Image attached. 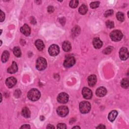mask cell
<instances>
[{
  "label": "cell",
  "mask_w": 129,
  "mask_h": 129,
  "mask_svg": "<svg viewBox=\"0 0 129 129\" xmlns=\"http://www.w3.org/2000/svg\"><path fill=\"white\" fill-rule=\"evenodd\" d=\"M40 96L41 94L39 90L35 88L31 89L27 94L28 99L33 101H35L38 100L40 97Z\"/></svg>",
  "instance_id": "cell-1"
},
{
  "label": "cell",
  "mask_w": 129,
  "mask_h": 129,
  "mask_svg": "<svg viewBox=\"0 0 129 129\" xmlns=\"http://www.w3.org/2000/svg\"><path fill=\"white\" fill-rule=\"evenodd\" d=\"M47 67V62L46 60L44 58H39L36 63V68L39 71H42L46 69Z\"/></svg>",
  "instance_id": "cell-2"
},
{
  "label": "cell",
  "mask_w": 129,
  "mask_h": 129,
  "mask_svg": "<svg viewBox=\"0 0 129 129\" xmlns=\"http://www.w3.org/2000/svg\"><path fill=\"white\" fill-rule=\"evenodd\" d=\"M123 37L122 32L118 30H114L110 34V37L113 41L117 42L120 41Z\"/></svg>",
  "instance_id": "cell-3"
},
{
  "label": "cell",
  "mask_w": 129,
  "mask_h": 129,
  "mask_svg": "<svg viewBox=\"0 0 129 129\" xmlns=\"http://www.w3.org/2000/svg\"><path fill=\"white\" fill-rule=\"evenodd\" d=\"M79 109L82 113H87L91 110V104L89 102L82 101L80 103Z\"/></svg>",
  "instance_id": "cell-4"
},
{
  "label": "cell",
  "mask_w": 129,
  "mask_h": 129,
  "mask_svg": "<svg viewBox=\"0 0 129 129\" xmlns=\"http://www.w3.org/2000/svg\"><path fill=\"white\" fill-rule=\"evenodd\" d=\"M75 62H76V61H75V59L74 57L69 56L64 60V66L66 68H70L74 65Z\"/></svg>",
  "instance_id": "cell-5"
},
{
  "label": "cell",
  "mask_w": 129,
  "mask_h": 129,
  "mask_svg": "<svg viewBox=\"0 0 129 129\" xmlns=\"http://www.w3.org/2000/svg\"><path fill=\"white\" fill-rule=\"evenodd\" d=\"M69 95L64 92H62L59 94L58 96L57 100L58 101L62 104H65L69 101Z\"/></svg>",
  "instance_id": "cell-6"
},
{
  "label": "cell",
  "mask_w": 129,
  "mask_h": 129,
  "mask_svg": "<svg viewBox=\"0 0 129 129\" xmlns=\"http://www.w3.org/2000/svg\"><path fill=\"white\" fill-rule=\"evenodd\" d=\"M58 115L61 117H64L68 115L69 113V109L66 106H60L57 110Z\"/></svg>",
  "instance_id": "cell-7"
},
{
  "label": "cell",
  "mask_w": 129,
  "mask_h": 129,
  "mask_svg": "<svg viewBox=\"0 0 129 129\" xmlns=\"http://www.w3.org/2000/svg\"><path fill=\"white\" fill-rule=\"evenodd\" d=\"M60 52V48L58 46L56 45H52L50 46L48 48L49 54L52 57H55L57 56Z\"/></svg>",
  "instance_id": "cell-8"
},
{
  "label": "cell",
  "mask_w": 129,
  "mask_h": 129,
  "mask_svg": "<svg viewBox=\"0 0 129 129\" xmlns=\"http://www.w3.org/2000/svg\"><path fill=\"white\" fill-rule=\"evenodd\" d=\"M120 59L123 61H125L129 58V52L126 48H122L120 49L119 52Z\"/></svg>",
  "instance_id": "cell-9"
},
{
  "label": "cell",
  "mask_w": 129,
  "mask_h": 129,
  "mask_svg": "<svg viewBox=\"0 0 129 129\" xmlns=\"http://www.w3.org/2000/svg\"><path fill=\"white\" fill-rule=\"evenodd\" d=\"M83 96L84 98L86 99H91L92 96V91L87 87H84L82 91Z\"/></svg>",
  "instance_id": "cell-10"
},
{
  "label": "cell",
  "mask_w": 129,
  "mask_h": 129,
  "mask_svg": "<svg viewBox=\"0 0 129 129\" xmlns=\"http://www.w3.org/2000/svg\"><path fill=\"white\" fill-rule=\"evenodd\" d=\"M17 83V80L15 78L13 77H11L6 79V84L7 86L9 88H12L16 85Z\"/></svg>",
  "instance_id": "cell-11"
},
{
  "label": "cell",
  "mask_w": 129,
  "mask_h": 129,
  "mask_svg": "<svg viewBox=\"0 0 129 129\" xmlns=\"http://www.w3.org/2000/svg\"><path fill=\"white\" fill-rule=\"evenodd\" d=\"M20 31L26 36H28L31 33V29L27 24H25L23 26L21 27Z\"/></svg>",
  "instance_id": "cell-12"
},
{
  "label": "cell",
  "mask_w": 129,
  "mask_h": 129,
  "mask_svg": "<svg viewBox=\"0 0 129 129\" xmlns=\"http://www.w3.org/2000/svg\"><path fill=\"white\" fill-rule=\"evenodd\" d=\"M107 93V90L104 87H100L97 89L96 91V95L99 97L104 96Z\"/></svg>",
  "instance_id": "cell-13"
},
{
  "label": "cell",
  "mask_w": 129,
  "mask_h": 129,
  "mask_svg": "<svg viewBox=\"0 0 129 129\" xmlns=\"http://www.w3.org/2000/svg\"><path fill=\"white\" fill-rule=\"evenodd\" d=\"M92 43H93V47L96 49H99L102 46V42L98 37L94 38Z\"/></svg>",
  "instance_id": "cell-14"
},
{
  "label": "cell",
  "mask_w": 129,
  "mask_h": 129,
  "mask_svg": "<svg viewBox=\"0 0 129 129\" xmlns=\"http://www.w3.org/2000/svg\"><path fill=\"white\" fill-rule=\"evenodd\" d=\"M97 82V77L95 75H91L88 78V83L90 87H93Z\"/></svg>",
  "instance_id": "cell-15"
},
{
  "label": "cell",
  "mask_w": 129,
  "mask_h": 129,
  "mask_svg": "<svg viewBox=\"0 0 129 129\" xmlns=\"http://www.w3.org/2000/svg\"><path fill=\"white\" fill-rule=\"evenodd\" d=\"M18 71V66L16 62H13L11 66L7 70V72L10 74H14Z\"/></svg>",
  "instance_id": "cell-16"
},
{
  "label": "cell",
  "mask_w": 129,
  "mask_h": 129,
  "mask_svg": "<svg viewBox=\"0 0 129 129\" xmlns=\"http://www.w3.org/2000/svg\"><path fill=\"white\" fill-rule=\"evenodd\" d=\"M35 45L37 49L39 51L42 50L45 48V45L44 44V42L40 39L37 40L35 42Z\"/></svg>",
  "instance_id": "cell-17"
},
{
  "label": "cell",
  "mask_w": 129,
  "mask_h": 129,
  "mask_svg": "<svg viewBox=\"0 0 129 129\" xmlns=\"http://www.w3.org/2000/svg\"><path fill=\"white\" fill-rule=\"evenodd\" d=\"M62 48L63 50L66 51V52H68L70 51L71 49V45L70 44V42L67 41H66L63 42V45H62Z\"/></svg>",
  "instance_id": "cell-18"
},
{
  "label": "cell",
  "mask_w": 129,
  "mask_h": 129,
  "mask_svg": "<svg viewBox=\"0 0 129 129\" xmlns=\"http://www.w3.org/2000/svg\"><path fill=\"white\" fill-rule=\"evenodd\" d=\"M117 114H118V113L116 111L114 110V111H112L109 114V116H108L109 120L112 122H113L115 120V119H116V117L117 115Z\"/></svg>",
  "instance_id": "cell-19"
},
{
  "label": "cell",
  "mask_w": 129,
  "mask_h": 129,
  "mask_svg": "<svg viewBox=\"0 0 129 129\" xmlns=\"http://www.w3.org/2000/svg\"><path fill=\"white\" fill-rule=\"evenodd\" d=\"M21 113H22V115L25 118H29L30 116V111L28 109V108L26 107H24V108L22 109V112H21Z\"/></svg>",
  "instance_id": "cell-20"
},
{
  "label": "cell",
  "mask_w": 129,
  "mask_h": 129,
  "mask_svg": "<svg viewBox=\"0 0 129 129\" xmlns=\"http://www.w3.org/2000/svg\"><path fill=\"white\" fill-rule=\"evenodd\" d=\"M10 57V53L9 51L5 50L3 52L2 55V61L3 63H5L8 61Z\"/></svg>",
  "instance_id": "cell-21"
},
{
  "label": "cell",
  "mask_w": 129,
  "mask_h": 129,
  "mask_svg": "<svg viewBox=\"0 0 129 129\" xmlns=\"http://www.w3.org/2000/svg\"><path fill=\"white\" fill-rule=\"evenodd\" d=\"M121 85L122 87L125 89H128L129 86V81L128 78L123 79L121 82Z\"/></svg>",
  "instance_id": "cell-22"
},
{
  "label": "cell",
  "mask_w": 129,
  "mask_h": 129,
  "mask_svg": "<svg viewBox=\"0 0 129 129\" xmlns=\"http://www.w3.org/2000/svg\"><path fill=\"white\" fill-rule=\"evenodd\" d=\"M88 10L87 6L85 5H82L79 9V12L82 15H85L86 14Z\"/></svg>",
  "instance_id": "cell-23"
},
{
  "label": "cell",
  "mask_w": 129,
  "mask_h": 129,
  "mask_svg": "<svg viewBox=\"0 0 129 129\" xmlns=\"http://www.w3.org/2000/svg\"><path fill=\"white\" fill-rule=\"evenodd\" d=\"M13 53L16 57L19 58L21 56V51L19 47H15L14 48Z\"/></svg>",
  "instance_id": "cell-24"
},
{
  "label": "cell",
  "mask_w": 129,
  "mask_h": 129,
  "mask_svg": "<svg viewBox=\"0 0 129 129\" xmlns=\"http://www.w3.org/2000/svg\"><path fill=\"white\" fill-rule=\"evenodd\" d=\"M116 18L120 22H123L125 20L124 14L121 12H119L116 14Z\"/></svg>",
  "instance_id": "cell-25"
},
{
  "label": "cell",
  "mask_w": 129,
  "mask_h": 129,
  "mask_svg": "<svg viewBox=\"0 0 129 129\" xmlns=\"http://www.w3.org/2000/svg\"><path fill=\"white\" fill-rule=\"evenodd\" d=\"M78 4H79L78 1H77V0H73V1H71L70 3V6L72 8L75 9L77 7Z\"/></svg>",
  "instance_id": "cell-26"
},
{
  "label": "cell",
  "mask_w": 129,
  "mask_h": 129,
  "mask_svg": "<svg viewBox=\"0 0 129 129\" xmlns=\"http://www.w3.org/2000/svg\"><path fill=\"white\" fill-rule=\"evenodd\" d=\"M113 50V48L112 47H107V48H106L105 49H104L103 50V53H104V54L108 55L111 53Z\"/></svg>",
  "instance_id": "cell-27"
},
{
  "label": "cell",
  "mask_w": 129,
  "mask_h": 129,
  "mask_svg": "<svg viewBox=\"0 0 129 129\" xmlns=\"http://www.w3.org/2000/svg\"><path fill=\"white\" fill-rule=\"evenodd\" d=\"M106 26L109 28H113L114 27V22H113V21H110V20H108L107 21H106Z\"/></svg>",
  "instance_id": "cell-28"
},
{
  "label": "cell",
  "mask_w": 129,
  "mask_h": 129,
  "mask_svg": "<svg viewBox=\"0 0 129 129\" xmlns=\"http://www.w3.org/2000/svg\"><path fill=\"white\" fill-rule=\"evenodd\" d=\"M99 4H100L99 2H93L90 4V6L92 9H95L99 7Z\"/></svg>",
  "instance_id": "cell-29"
},
{
  "label": "cell",
  "mask_w": 129,
  "mask_h": 129,
  "mask_svg": "<svg viewBox=\"0 0 129 129\" xmlns=\"http://www.w3.org/2000/svg\"><path fill=\"white\" fill-rule=\"evenodd\" d=\"M113 10H107L104 13V16L105 17H108L110 16H112L113 14Z\"/></svg>",
  "instance_id": "cell-30"
},
{
  "label": "cell",
  "mask_w": 129,
  "mask_h": 129,
  "mask_svg": "<svg viewBox=\"0 0 129 129\" xmlns=\"http://www.w3.org/2000/svg\"><path fill=\"white\" fill-rule=\"evenodd\" d=\"M57 128L59 129H66L67 127H66V125L64 124L61 123V124H59L58 125Z\"/></svg>",
  "instance_id": "cell-31"
},
{
  "label": "cell",
  "mask_w": 129,
  "mask_h": 129,
  "mask_svg": "<svg viewBox=\"0 0 129 129\" xmlns=\"http://www.w3.org/2000/svg\"><path fill=\"white\" fill-rule=\"evenodd\" d=\"M55 9L52 6H49L48 8V11L49 13H52L54 12Z\"/></svg>",
  "instance_id": "cell-32"
},
{
  "label": "cell",
  "mask_w": 129,
  "mask_h": 129,
  "mask_svg": "<svg viewBox=\"0 0 129 129\" xmlns=\"http://www.w3.org/2000/svg\"><path fill=\"white\" fill-rule=\"evenodd\" d=\"M5 15L4 13L2 11H1V22H3V21L5 20Z\"/></svg>",
  "instance_id": "cell-33"
},
{
  "label": "cell",
  "mask_w": 129,
  "mask_h": 129,
  "mask_svg": "<svg viewBox=\"0 0 129 129\" xmlns=\"http://www.w3.org/2000/svg\"><path fill=\"white\" fill-rule=\"evenodd\" d=\"M20 128L21 129H30V127L29 125H23Z\"/></svg>",
  "instance_id": "cell-34"
},
{
  "label": "cell",
  "mask_w": 129,
  "mask_h": 129,
  "mask_svg": "<svg viewBox=\"0 0 129 129\" xmlns=\"http://www.w3.org/2000/svg\"><path fill=\"white\" fill-rule=\"evenodd\" d=\"M60 23L62 24V25H64V23H65V19H64V18H62L60 19Z\"/></svg>",
  "instance_id": "cell-35"
},
{
  "label": "cell",
  "mask_w": 129,
  "mask_h": 129,
  "mask_svg": "<svg viewBox=\"0 0 129 129\" xmlns=\"http://www.w3.org/2000/svg\"><path fill=\"white\" fill-rule=\"evenodd\" d=\"M16 94V95H15V96H16V97H19V96H18V94H20V95H21V91H20V90H17L15 91V93H14V94Z\"/></svg>",
  "instance_id": "cell-36"
},
{
  "label": "cell",
  "mask_w": 129,
  "mask_h": 129,
  "mask_svg": "<svg viewBox=\"0 0 129 129\" xmlns=\"http://www.w3.org/2000/svg\"><path fill=\"white\" fill-rule=\"evenodd\" d=\"M96 128H97V129H105V127L103 125H99V126H98L97 127H96Z\"/></svg>",
  "instance_id": "cell-37"
},
{
  "label": "cell",
  "mask_w": 129,
  "mask_h": 129,
  "mask_svg": "<svg viewBox=\"0 0 129 129\" xmlns=\"http://www.w3.org/2000/svg\"><path fill=\"white\" fill-rule=\"evenodd\" d=\"M47 129H55V127L54 126H53L52 125H48V127H47Z\"/></svg>",
  "instance_id": "cell-38"
},
{
  "label": "cell",
  "mask_w": 129,
  "mask_h": 129,
  "mask_svg": "<svg viewBox=\"0 0 129 129\" xmlns=\"http://www.w3.org/2000/svg\"><path fill=\"white\" fill-rule=\"evenodd\" d=\"M40 119L41 120V121H44L45 119V118L44 116H41L40 117Z\"/></svg>",
  "instance_id": "cell-39"
},
{
  "label": "cell",
  "mask_w": 129,
  "mask_h": 129,
  "mask_svg": "<svg viewBox=\"0 0 129 129\" xmlns=\"http://www.w3.org/2000/svg\"><path fill=\"white\" fill-rule=\"evenodd\" d=\"M73 128V129H75V128H78V129H80V127H78V126H76V127H74Z\"/></svg>",
  "instance_id": "cell-40"
}]
</instances>
